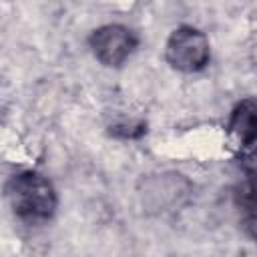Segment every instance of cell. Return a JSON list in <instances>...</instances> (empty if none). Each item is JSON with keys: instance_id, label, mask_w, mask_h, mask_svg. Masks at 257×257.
<instances>
[{"instance_id": "6da1fadb", "label": "cell", "mask_w": 257, "mask_h": 257, "mask_svg": "<svg viewBox=\"0 0 257 257\" xmlns=\"http://www.w3.org/2000/svg\"><path fill=\"white\" fill-rule=\"evenodd\" d=\"M6 195L14 215L26 223L48 221L58 205L52 183L36 171H20L10 177Z\"/></svg>"}, {"instance_id": "7a4b0ae2", "label": "cell", "mask_w": 257, "mask_h": 257, "mask_svg": "<svg viewBox=\"0 0 257 257\" xmlns=\"http://www.w3.org/2000/svg\"><path fill=\"white\" fill-rule=\"evenodd\" d=\"M167 62L181 72H199L209 64L211 46L205 32L193 26H179L165 44Z\"/></svg>"}, {"instance_id": "3957f363", "label": "cell", "mask_w": 257, "mask_h": 257, "mask_svg": "<svg viewBox=\"0 0 257 257\" xmlns=\"http://www.w3.org/2000/svg\"><path fill=\"white\" fill-rule=\"evenodd\" d=\"M137 42V34L124 24L98 26L88 38L94 58L104 66H120L133 54Z\"/></svg>"}, {"instance_id": "277c9868", "label": "cell", "mask_w": 257, "mask_h": 257, "mask_svg": "<svg viewBox=\"0 0 257 257\" xmlns=\"http://www.w3.org/2000/svg\"><path fill=\"white\" fill-rule=\"evenodd\" d=\"M227 126L243 151L257 153V98L241 100L231 110Z\"/></svg>"}, {"instance_id": "5b68a950", "label": "cell", "mask_w": 257, "mask_h": 257, "mask_svg": "<svg viewBox=\"0 0 257 257\" xmlns=\"http://www.w3.org/2000/svg\"><path fill=\"white\" fill-rule=\"evenodd\" d=\"M237 205L245 231L257 241V169L249 171L243 179L237 193Z\"/></svg>"}]
</instances>
